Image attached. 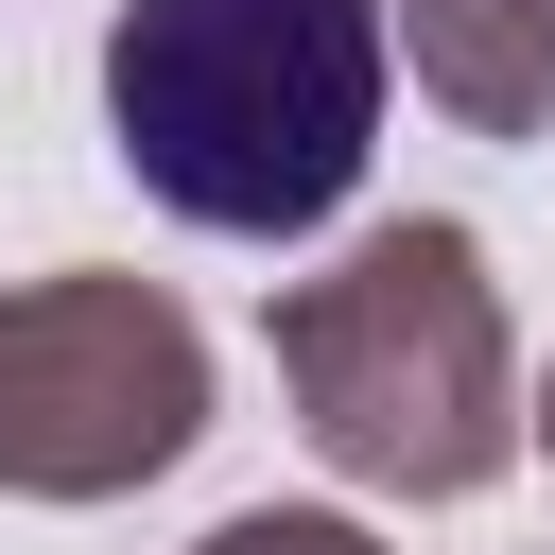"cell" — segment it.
Wrapping results in <instances>:
<instances>
[{"instance_id":"6da1fadb","label":"cell","mask_w":555,"mask_h":555,"mask_svg":"<svg viewBox=\"0 0 555 555\" xmlns=\"http://www.w3.org/2000/svg\"><path fill=\"white\" fill-rule=\"evenodd\" d=\"M382 0H121L104 139L208 243H295L382 156Z\"/></svg>"},{"instance_id":"7a4b0ae2","label":"cell","mask_w":555,"mask_h":555,"mask_svg":"<svg viewBox=\"0 0 555 555\" xmlns=\"http://www.w3.org/2000/svg\"><path fill=\"white\" fill-rule=\"evenodd\" d=\"M260 330H278L295 434L364 503H468L520 468V330H503V278L451 208H399L330 278H278Z\"/></svg>"},{"instance_id":"3957f363","label":"cell","mask_w":555,"mask_h":555,"mask_svg":"<svg viewBox=\"0 0 555 555\" xmlns=\"http://www.w3.org/2000/svg\"><path fill=\"white\" fill-rule=\"evenodd\" d=\"M208 434V330L156 278H17L0 295V486L17 503H121Z\"/></svg>"},{"instance_id":"277c9868","label":"cell","mask_w":555,"mask_h":555,"mask_svg":"<svg viewBox=\"0 0 555 555\" xmlns=\"http://www.w3.org/2000/svg\"><path fill=\"white\" fill-rule=\"evenodd\" d=\"M382 52H416V104H451L468 139L555 121V17L538 0H382Z\"/></svg>"},{"instance_id":"5b68a950","label":"cell","mask_w":555,"mask_h":555,"mask_svg":"<svg viewBox=\"0 0 555 555\" xmlns=\"http://www.w3.org/2000/svg\"><path fill=\"white\" fill-rule=\"evenodd\" d=\"M191 555H382L347 503H243V520H208Z\"/></svg>"},{"instance_id":"8992f818","label":"cell","mask_w":555,"mask_h":555,"mask_svg":"<svg viewBox=\"0 0 555 555\" xmlns=\"http://www.w3.org/2000/svg\"><path fill=\"white\" fill-rule=\"evenodd\" d=\"M520 451H555V382H538V416H520Z\"/></svg>"},{"instance_id":"52a82bcc","label":"cell","mask_w":555,"mask_h":555,"mask_svg":"<svg viewBox=\"0 0 555 555\" xmlns=\"http://www.w3.org/2000/svg\"><path fill=\"white\" fill-rule=\"evenodd\" d=\"M538 17H555V0H538Z\"/></svg>"}]
</instances>
